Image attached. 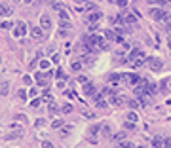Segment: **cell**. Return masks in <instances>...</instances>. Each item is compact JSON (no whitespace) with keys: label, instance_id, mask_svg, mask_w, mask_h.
I'll use <instances>...</instances> for the list:
<instances>
[{"label":"cell","instance_id":"1","mask_svg":"<svg viewBox=\"0 0 171 148\" xmlns=\"http://www.w3.org/2000/svg\"><path fill=\"white\" fill-rule=\"evenodd\" d=\"M146 65H148L150 70H154V72H160L163 68L162 59H158V57H146Z\"/></svg>","mask_w":171,"mask_h":148},{"label":"cell","instance_id":"2","mask_svg":"<svg viewBox=\"0 0 171 148\" xmlns=\"http://www.w3.org/2000/svg\"><path fill=\"white\" fill-rule=\"evenodd\" d=\"M150 17L152 19H156V21H163V19H167V14L163 12L162 8H150Z\"/></svg>","mask_w":171,"mask_h":148},{"label":"cell","instance_id":"3","mask_svg":"<svg viewBox=\"0 0 171 148\" xmlns=\"http://www.w3.org/2000/svg\"><path fill=\"white\" fill-rule=\"evenodd\" d=\"M50 76H51V72H38V74H34V80H36V84L46 85L48 80H50Z\"/></svg>","mask_w":171,"mask_h":148},{"label":"cell","instance_id":"4","mask_svg":"<svg viewBox=\"0 0 171 148\" xmlns=\"http://www.w3.org/2000/svg\"><path fill=\"white\" fill-rule=\"evenodd\" d=\"M14 34H15V36H19V38L27 34V23H25V21H19L17 25H15V31H14Z\"/></svg>","mask_w":171,"mask_h":148},{"label":"cell","instance_id":"5","mask_svg":"<svg viewBox=\"0 0 171 148\" xmlns=\"http://www.w3.org/2000/svg\"><path fill=\"white\" fill-rule=\"evenodd\" d=\"M40 27H42V31H50L51 29V17L48 14H44L40 17Z\"/></svg>","mask_w":171,"mask_h":148},{"label":"cell","instance_id":"6","mask_svg":"<svg viewBox=\"0 0 171 148\" xmlns=\"http://www.w3.org/2000/svg\"><path fill=\"white\" fill-rule=\"evenodd\" d=\"M93 101H95V106H97V108H105V106H107V99H105L103 93H97L93 97Z\"/></svg>","mask_w":171,"mask_h":148},{"label":"cell","instance_id":"7","mask_svg":"<svg viewBox=\"0 0 171 148\" xmlns=\"http://www.w3.org/2000/svg\"><path fill=\"white\" fill-rule=\"evenodd\" d=\"M12 14H14V8L10 4H6V2H2V4H0V15L8 17V15H12Z\"/></svg>","mask_w":171,"mask_h":148},{"label":"cell","instance_id":"8","mask_svg":"<svg viewBox=\"0 0 171 148\" xmlns=\"http://www.w3.org/2000/svg\"><path fill=\"white\" fill-rule=\"evenodd\" d=\"M84 93L88 95V97H95V95H97V91H95V85L86 82V84H84Z\"/></svg>","mask_w":171,"mask_h":148},{"label":"cell","instance_id":"9","mask_svg":"<svg viewBox=\"0 0 171 148\" xmlns=\"http://www.w3.org/2000/svg\"><path fill=\"white\" fill-rule=\"evenodd\" d=\"M31 36L34 38V40H40L42 36H44V31H42V27H32V29H31Z\"/></svg>","mask_w":171,"mask_h":148},{"label":"cell","instance_id":"10","mask_svg":"<svg viewBox=\"0 0 171 148\" xmlns=\"http://www.w3.org/2000/svg\"><path fill=\"white\" fill-rule=\"evenodd\" d=\"M110 84H118V82H122V80H126V74H110Z\"/></svg>","mask_w":171,"mask_h":148},{"label":"cell","instance_id":"11","mask_svg":"<svg viewBox=\"0 0 171 148\" xmlns=\"http://www.w3.org/2000/svg\"><path fill=\"white\" fill-rule=\"evenodd\" d=\"M101 19V12H93V14H90V17H88V21L93 25V23H97Z\"/></svg>","mask_w":171,"mask_h":148},{"label":"cell","instance_id":"12","mask_svg":"<svg viewBox=\"0 0 171 148\" xmlns=\"http://www.w3.org/2000/svg\"><path fill=\"white\" fill-rule=\"evenodd\" d=\"M126 80L129 82V84H133V85H135V84H139V82H141V78L137 76V74H127V76H126Z\"/></svg>","mask_w":171,"mask_h":148},{"label":"cell","instance_id":"13","mask_svg":"<svg viewBox=\"0 0 171 148\" xmlns=\"http://www.w3.org/2000/svg\"><path fill=\"white\" fill-rule=\"evenodd\" d=\"M163 146V139L162 137H154L152 139V148H162Z\"/></svg>","mask_w":171,"mask_h":148},{"label":"cell","instance_id":"14","mask_svg":"<svg viewBox=\"0 0 171 148\" xmlns=\"http://www.w3.org/2000/svg\"><path fill=\"white\" fill-rule=\"evenodd\" d=\"M141 55H143V51H141V49H133V51L129 53V63H133V61H135L137 57H141Z\"/></svg>","mask_w":171,"mask_h":148},{"label":"cell","instance_id":"15","mask_svg":"<svg viewBox=\"0 0 171 148\" xmlns=\"http://www.w3.org/2000/svg\"><path fill=\"white\" fill-rule=\"evenodd\" d=\"M99 129H101V125H99V123H95V125H91L90 129H88V135H91V137H93V135L99 133Z\"/></svg>","mask_w":171,"mask_h":148},{"label":"cell","instance_id":"16","mask_svg":"<svg viewBox=\"0 0 171 148\" xmlns=\"http://www.w3.org/2000/svg\"><path fill=\"white\" fill-rule=\"evenodd\" d=\"M105 36H107L108 40H114V42L118 40V36H116V32H114V31H110V29H108V31L105 32Z\"/></svg>","mask_w":171,"mask_h":148},{"label":"cell","instance_id":"17","mask_svg":"<svg viewBox=\"0 0 171 148\" xmlns=\"http://www.w3.org/2000/svg\"><path fill=\"white\" fill-rule=\"evenodd\" d=\"M82 67H84V63H82V61H72V63H70V68H72V70H80Z\"/></svg>","mask_w":171,"mask_h":148},{"label":"cell","instance_id":"18","mask_svg":"<svg viewBox=\"0 0 171 148\" xmlns=\"http://www.w3.org/2000/svg\"><path fill=\"white\" fill-rule=\"evenodd\" d=\"M8 91H10V84H8V82H4V84L0 85V93H2V95H8Z\"/></svg>","mask_w":171,"mask_h":148},{"label":"cell","instance_id":"19","mask_svg":"<svg viewBox=\"0 0 171 148\" xmlns=\"http://www.w3.org/2000/svg\"><path fill=\"white\" fill-rule=\"evenodd\" d=\"M61 112H63V114H70L72 112V104H65V106H61Z\"/></svg>","mask_w":171,"mask_h":148},{"label":"cell","instance_id":"20","mask_svg":"<svg viewBox=\"0 0 171 148\" xmlns=\"http://www.w3.org/2000/svg\"><path fill=\"white\" fill-rule=\"evenodd\" d=\"M127 120H129V121H133V123H135V121L139 120V116H137L135 112H127Z\"/></svg>","mask_w":171,"mask_h":148},{"label":"cell","instance_id":"21","mask_svg":"<svg viewBox=\"0 0 171 148\" xmlns=\"http://www.w3.org/2000/svg\"><path fill=\"white\" fill-rule=\"evenodd\" d=\"M114 139H116L118 143H122V140L126 139V133H124V131H120V133H116V135H114Z\"/></svg>","mask_w":171,"mask_h":148},{"label":"cell","instance_id":"22","mask_svg":"<svg viewBox=\"0 0 171 148\" xmlns=\"http://www.w3.org/2000/svg\"><path fill=\"white\" fill-rule=\"evenodd\" d=\"M120 148H135V146H133L131 143H127V140H122V143H120Z\"/></svg>","mask_w":171,"mask_h":148},{"label":"cell","instance_id":"23","mask_svg":"<svg viewBox=\"0 0 171 148\" xmlns=\"http://www.w3.org/2000/svg\"><path fill=\"white\" fill-rule=\"evenodd\" d=\"M51 127H53V129H59V127H63V120H55Z\"/></svg>","mask_w":171,"mask_h":148},{"label":"cell","instance_id":"24","mask_svg":"<svg viewBox=\"0 0 171 148\" xmlns=\"http://www.w3.org/2000/svg\"><path fill=\"white\" fill-rule=\"evenodd\" d=\"M31 106L32 108H38V106H40V99H32V101H31Z\"/></svg>","mask_w":171,"mask_h":148},{"label":"cell","instance_id":"25","mask_svg":"<svg viewBox=\"0 0 171 148\" xmlns=\"http://www.w3.org/2000/svg\"><path fill=\"white\" fill-rule=\"evenodd\" d=\"M0 29H12V23L10 21H2L0 23Z\"/></svg>","mask_w":171,"mask_h":148},{"label":"cell","instance_id":"26","mask_svg":"<svg viewBox=\"0 0 171 148\" xmlns=\"http://www.w3.org/2000/svg\"><path fill=\"white\" fill-rule=\"evenodd\" d=\"M57 78H61V80H67V74H65V72L59 68V70H57Z\"/></svg>","mask_w":171,"mask_h":148},{"label":"cell","instance_id":"27","mask_svg":"<svg viewBox=\"0 0 171 148\" xmlns=\"http://www.w3.org/2000/svg\"><path fill=\"white\" fill-rule=\"evenodd\" d=\"M70 131H72V125H67V127H63V131H61V133H63V135H68Z\"/></svg>","mask_w":171,"mask_h":148},{"label":"cell","instance_id":"28","mask_svg":"<svg viewBox=\"0 0 171 148\" xmlns=\"http://www.w3.org/2000/svg\"><path fill=\"white\" fill-rule=\"evenodd\" d=\"M40 67L42 68H50V61H46V59H44V61H40Z\"/></svg>","mask_w":171,"mask_h":148},{"label":"cell","instance_id":"29","mask_svg":"<svg viewBox=\"0 0 171 148\" xmlns=\"http://www.w3.org/2000/svg\"><path fill=\"white\" fill-rule=\"evenodd\" d=\"M17 97L21 99V101H25V99H27V93H25V91L21 89V91H19V93H17Z\"/></svg>","mask_w":171,"mask_h":148},{"label":"cell","instance_id":"30","mask_svg":"<svg viewBox=\"0 0 171 148\" xmlns=\"http://www.w3.org/2000/svg\"><path fill=\"white\" fill-rule=\"evenodd\" d=\"M42 148H53V144H51L50 140H44V143H42Z\"/></svg>","mask_w":171,"mask_h":148},{"label":"cell","instance_id":"31","mask_svg":"<svg viewBox=\"0 0 171 148\" xmlns=\"http://www.w3.org/2000/svg\"><path fill=\"white\" fill-rule=\"evenodd\" d=\"M116 4H118V6H122V8H124V6H127V0H116Z\"/></svg>","mask_w":171,"mask_h":148},{"label":"cell","instance_id":"32","mask_svg":"<svg viewBox=\"0 0 171 148\" xmlns=\"http://www.w3.org/2000/svg\"><path fill=\"white\" fill-rule=\"evenodd\" d=\"M129 106L131 108H137V106H139V101H129Z\"/></svg>","mask_w":171,"mask_h":148},{"label":"cell","instance_id":"33","mask_svg":"<svg viewBox=\"0 0 171 148\" xmlns=\"http://www.w3.org/2000/svg\"><path fill=\"white\" fill-rule=\"evenodd\" d=\"M29 95H31V97H36V95H38V91H36V89H31V91H29Z\"/></svg>","mask_w":171,"mask_h":148},{"label":"cell","instance_id":"34","mask_svg":"<svg viewBox=\"0 0 171 148\" xmlns=\"http://www.w3.org/2000/svg\"><path fill=\"white\" fill-rule=\"evenodd\" d=\"M23 82H25V84H31L32 80H31V76H25V78H23Z\"/></svg>","mask_w":171,"mask_h":148},{"label":"cell","instance_id":"35","mask_svg":"<svg viewBox=\"0 0 171 148\" xmlns=\"http://www.w3.org/2000/svg\"><path fill=\"white\" fill-rule=\"evenodd\" d=\"M78 82H82V84H86L88 80H86V76H78Z\"/></svg>","mask_w":171,"mask_h":148},{"label":"cell","instance_id":"36","mask_svg":"<svg viewBox=\"0 0 171 148\" xmlns=\"http://www.w3.org/2000/svg\"><path fill=\"white\" fill-rule=\"evenodd\" d=\"M23 2H31V0H23Z\"/></svg>","mask_w":171,"mask_h":148},{"label":"cell","instance_id":"37","mask_svg":"<svg viewBox=\"0 0 171 148\" xmlns=\"http://www.w3.org/2000/svg\"><path fill=\"white\" fill-rule=\"evenodd\" d=\"M78 2H84V0H78Z\"/></svg>","mask_w":171,"mask_h":148},{"label":"cell","instance_id":"38","mask_svg":"<svg viewBox=\"0 0 171 148\" xmlns=\"http://www.w3.org/2000/svg\"><path fill=\"white\" fill-rule=\"evenodd\" d=\"M169 85H171V82H169Z\"/></svg>","mask_w":171,"mask_h":148},{"label":"cell","instance_id":"39","mask_svg":"<svg viewBox=\"0 0 171 148\" xmlns=\"http://www.w3.org/2000/svg\"><path fill=\"white\" fill-rule=\"evenodd\" d=\"M169 2H171V0H169Z\"/></svg>","mask_w":171,"mask_h":148}]
</instances>
